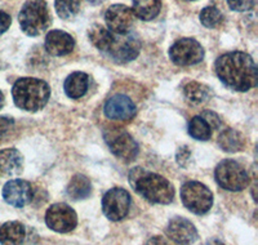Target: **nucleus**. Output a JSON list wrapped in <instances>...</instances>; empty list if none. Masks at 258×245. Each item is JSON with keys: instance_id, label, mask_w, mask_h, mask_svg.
<instances>
[{"instance_id": "f257e3e1", "label": "nucleus", "mask_w": 258, "mask_h": 245, "mask_svg": "<svg viewBox=\"0 0 258 245\" xmlns=\"http://www.w3.org/2000/svg\"><path fill=\"white\" fill-rule=\"evenodd\" d=\"M214 70L218 79L235 92H246L257 85V66L248 53L235 50L222 54L214 64Z\"/></svg>"}, {"instance_id": "f03ea898", "label": "nucleus", "mask_w": 258, "mask_h": 245, "mask_svg": "<svg viewBox=\"0 0 258 245\" xmlns=\"http://www.w3.org/2000/svg\"><path fill=\"white\" fill-rule=\"evenodd\" d=\"M133 190L154 204H169L174 199V187L167 178L144 168H135L129 173Z\"/></svg>"}, {"instance_id": "7ed1b4c3", "label": "nucleus", "mask_w": 258, "mask_h": 245, "mask_svg": "<svg viewBox=\"0 0 258 245\" xmlns=\"http://www.w3.org/2000/svg\"><path fill=\"white\" fill-rule=\"evenodd\" d=\"M12 96L18 108L35 112L47 105L50 89L44 80L35 79V78H22L13 85Z\"/></svg>"}, {"instance_id": "20e7f679", "label": "nucleus", "mask_w": 258, "mask_h": 245, "mask_svg": "<svg viewBox=\"0 0 258 245\" xmlns=\"http://www.w3.org/2000/svg\"><path fill=\"white\" fill-rule=\"evenodd\" d=\"M22 31L29 36H38L50 26L52 18L45 0H29L18 15Z\"/></svg>"}, {"instance_id": "39448f33", "label": "nucleus", "mask_w": 258, "mask_h": 245, "mask_svg": "<svg viewBox=\"0 0 258 245\" xmlns=\"http://www.w3.org/2000/svg\"><path fill=\"white\" fill-rule=\"evenodd\" d=\"M216 181L227 191H241L249 185V173L238 161L225 159L214 170Z\"/></svg>"}, {"instance_id": "423d86ee", "label": "nucleus", "mask_w": 258, "mask_h": 245, "mask_svg": "<svg viewBox=\"0 0 258 245\" xmlns=\"http://www.w3.org/2000/svg\"><path fill=\"white\" fill-rule=\"evenodd\" d=\"M182 203L190 212L203 216L213 205V195L208 187L197 181L186 182L181 189Z\"/></svg>"}, {"instance_id": "0eeeda50", "label": "nucleus", "mask_w": 258, "mask_h": 245, "mask_svg": "<svg viewBox=\"0 0 258 245\" xmlns=\"http://www.w3.org/2000/svg\"><path fill=\"white\" fill-rule=\"evenodd\" d=\"M110 151L124 161H131L138 155V145L128 132L121 129H110L103 135Z\"/></svg>"}, {"instance_id": "6e6552de", "label": "nucleus", "mask_w": 258, "mask_h": 245, "mask_svg": "<svg viewBox=\"0 0 258 245\" xmlns=\"http://www.w3.org/2000/svg\"><path fill=\"white\" fill-rule=\"evenodd\" d=\"M131 209V195L120 187H114L103 195L102 212L110 221H121Z\"/></svg>"}, {"instance_id": "1a4fd4ad", "label": "nucleus", "mask_w": 258, "mask_h": 245, "mask_svg": "<svg viewBox=\"0 0 258 245\" xmlns=\"http://www.w3.org/2000/svg\"><path fill=\"white\" fill-rule=\"evenodd\" d=\"M169 57L179 66H191L204 58V48L195 39H179L170 47Z\"/></svg>"}, {"instance_id": "9d476101", "label": "nucleus", "mask_w": 258, "mask_h": 245, "mask_svg": "<svg viewBox=\"0 0 258 245\" xmlns=\"http://www.w3.org/2000/svg\"><path fill=\"white\" fill-rule=\"evenodd\" d=\"M45 223L56 232H70L78 225L77 212L68 204H53L45 213Z\"/></svg>"}, {"instance_id": "9b49d317", "label": "nucleus", "mask_w": 258, "mask_h": 245, "mask_svg": "<svg viewBox=\"0 0 258 245\" xmlns=\"http://www.w3.org/2000/svg\"><path fill=\"white\" fill-rule=\"evenodd\" d=\"M141 49V43L133 34H123V35H115L111 45H110L107 53L110 54L114 61L119 64H125V62L133 61L140 53Z\"/></svg>"}, {"instance_id": "f8f14e48", "label": "nucleus", "mask_w": 258, "mask_h": 245, "mask_svg": "<svg viewBox=\"0 0 258 245\" xmlns=\"http://www.w3.org/2000/svg\"><path fill=\"white\" fill-rule=\"evenodd\" d=\"M135 17L132 9L123 4L111 6L105 13L106 25L115 35H123L129 32L135 24Z\"/></svg>"}, {"instance_id": "ddd939ff", "label": "nucleus", "mask_w": 258, "mask_h": 245, "mask_svg": "<svg viewBox=\"0 0 258 245\" xmlns=\"http://www.w3.org/2000/svg\"><path fill=\"white\" fill-rule=\"evenodd\" d=\"M167 236L174 242L181 245H190L198 240V230L192 222L182 217H174L168 222Z\"/></svg>"}, {"instance_id": "4468645a", "label": "nucleus", "mask_w": 258, "mask_h": 245, "mask_svg": "<svg viewBox=\"0 0 258 245\" xmlns=\"http://www.w3.org/2000/svg\"><path fill=\"white\" fill-rule=\"evenodd\" d=\"M136 105L129 97L124 94H115L105 103V115L111 120L128 121L136 115Z\"/></svg>"}, {"instance_id": "2eb2a0df", "label": "nucleus", "mask_w": 258, "mask_h": 245, "mask_svg": "<svg viewBox=\"0 0 258 245\" xmlns=\"http://www.w3.org/2000/svg\"><path fill=\"white\" fill-rule=\"evenodd\" d=\"M3 198L12 207L24 208L32 199L31 185L24 179H12L7 182L3 189Z\"/></svg>"}, {"instance_id": "dca6fc26", "label": "nucleus", "mask_w": 258, "mask_h": 245, "mask_svg": "<svg viewBox=\"0 0 258 245\" xmlns=\"http://www.w3.org/2000/svg\"><path fill=\"white\" fill-rule=\"evenodd\" d=\"M75 40L73 36L62 30H52L45 36V50L49 54L61 57L73 52Z\"/></svg>"}, {"instance_id": "f3484780", "label": "nucleus", "mask_w": 258, "mask_h": 245, "mask_svg": "<svg viewBox=\"0 0 258 245\" xmlns=\"http://www.w3.org/2000/svg\"><path fill=\"white\" fill-rule=\"evenodd\" d=\"M24 158L16 149H6L0 151V174L17 175L22 172Z\"/></svg>"}, {"instance_id": "a211bd4d", "label": "nucleus", "mask_w": 258, "mask_h": 245, "mask_svg": "<svg viewBox=\"0 0 258 245\" xmlns=\"http://www.w3.org/2000/svg\"><path fill=\"white\" fill-rule=\"evenodd\" d=\"M26 237V228L18 221L6 222L0 226V244L21 245Z\"/></svg>"}, {"instance_id": "6ab92c4d", "label": "nucleus", "mask_w": 258, "mask_h": 245, "mask_svg": "<svg viewBox=\"0 0 258 245\" xmlns=\"http://www.w3.org/2000/svg\"><path fill=\"white\" fill-rule=\"evenodd\" d=\"M64 92L70 98H80L87 93L89 88V78L84 73H73L64 80Z\"/></svg>"}, {"instance_id": "aec40b11", "label": "nucleus", "mask_w": 258, "mask_h": 245, "mask_svg": "<svg viewBox=\"0 0 258 245\" xmlns=\"http://www.w3.org/2000/svg\"><path fill=\"white\" fill-rule=\"evenodd\" d=\"M218 145L226 152H238L244 149L245 141L240 132L229 128L218 136Z\"/></svg>"}, {"instance_id": "412c9836", "label": "nucleus", "mask_w": 258, "mask_h": 245, "mask_svg": "<svg viewBox=\"0 0 258 245\" xmlns=\"http://www.w3.org/2000/svg\"><path fill=\"white\" fill-rule=\"evenodd\" d=\"M161 0H133V13L144 21H151L160 13Z\"/></svg>"}, {"instance_id": "4be33fe9", "label": "nucleus", "mask_w": 258, "mask_h": 245, "mask_svg": "<svg viewBox=\"0 0 258 245\" xmlns=\"http://www.w3.org/2000/svg\"><path fill=\"white\" fill-rule=\"evenodd\" d=\"M92 193V185L88 178L83 174H77L71 178L68 186V195L73 200H83L89 198Z\"/></svg>"}, {"instance_id": "5701e85b", "label": "nucleus", "mask_w": 258, "mask_h": 245, "mask_svg": "<svg viewBox=\"0 0 258 245\" xmlns=\"http://www.w3.org/2000/svg\"><path fill=\"white\" fill-rule=\"evenodd\" d=\"M88 36L91 43L94 47L98 48L100 50H105L107 52L111 45L112 40H114V34L111 31L103 27L102 25H93L91 29L88 30Z\"/></svg>"}, {"instance_id": "b1692460", "label": "nucleus", "mask_w": 258, "mask_h": 245, "mask_svg": "<svg viewBox=\"0 0 258 245\" xmlns=\"http://www.w3.org/2000/svg\"><path fill=\"white\" fill-rule=\"evenodd\" d=\"M183 96L191 103L200 105V103H204L206 101H208L211 98L212 92L207 85L202 84V83L190 82L183 88Z\"/></svg>"}, {"instance_id": "393cba45", "label": "nucleus", "mask_w": 258, "mask_h": 245, "mask_svg": "<svg viewBox=\"0 0 258 245\" xmlns=\"http://www.w3.org/2000/svg\"><path fill=\"white\" fill-rule=\"evenodd\" d=\"M212 131L208 122L204 120L203 116H195L191 119V121L188 122V135L191 136L195 140L199 141H207L211 138Z\"/></svg>"}, {"instance_id": "a878e982", "label": "nucleus", "mask_w": 258, "mask_h": 245, "mask_svg": "<svg viewBox=\"0 0 258 245\" xmlns=\"http://www.w3.org/2000/svg\"><path fill=\"white\" fill-rule=\"evenodd\" d=\"M223 15L216 7H206L200 12V22L208 29H216L223 24Z\"/></svg>"}, {"instance_id": "bb28decb", "label": "nucleus", "mask_w": 258, "mask_h": 245, "mask_svg": "<svg viewBox=\"0 0 258 245\" xmlns=\"http://www.w3.org/2000/svg\"><path fill=\"white\" fill-rule=\"evenodd\" d=\"M54 8L62 20H71L79 12V3L78 0H56L54 2Z\"/></svg>"}, {"instance_id": "cd10ccee", "label": "nucleus", "mask_w": 258, "mask_h": 245, "mask_svg": "<svg viewBox=\"0 0 258 245\" xmlns=\"http://www.w3.org/2000/svg\"><path fill=\"white\" fill-rule=\"evenodd\" d=\"M230 8L236 12H248L252 11L255 4V0H227Z\"/></svg>"}, {"instance_id": "c85d7f7f", "label": "nucleus", "mask_w": 258, "mask_h": 245, "mask_svg": "<svg viewBox=\"0 0 258 245\" xmlns=\"http://www.w3.org/2000/svg\"><path fill=\"white\" fill-rule=\"evenodd\" d=\"M15 121L11 117L7 116H0V142L6 140L8 135L12 132Z\"/></svg>"}, {"instance_id": "c756f323", "label": "nucleus", "mask_w": 258, "mask_h": 245, "mask_svg": "<svg viewBox=\"0 0 258 245\" xmlns=\"http://www.w3.org/2000/svg\"><path fill=\"white\" fill-rule=\"evenodd\" d=\"M200 116L204 117V120L208 122L212 129H216V128H218V127H220V124H221L220 117L217 116V114H214L213 111H204V112H203Z\"/></svg>"}, {"instance_id": "7c9ffc66", "label": "nucleus", "mask_w": 258, "mask_h": 245, "mask_svg": "<svg viewBox=\"0 0 258 245\" xmlns=\"http://www.w3.org/2000/svg\"><path fill=\"white\" fill-rule=\"evenodd\" d=\"M11 24H12V18H11V16H9L8 13L3 12V11H0V35L4 34V32L9 29Z\"/></svg>"}, {"instance_id": "2f4dec72", "label": "nucleus", "mask_w": 258, "mask_h": 245, "mask_svg": "<svg viewBox=\"0 0 258 245\" xmlns=\"http://www.w3.org/2000/svg\"><path fill=\"white\" fill-rule=\"evenodd\" d=\"M176 159L177 161H178L179 165L185 166L187 160L190 159V150H188L187 147H182V149H179V151L177 152Z\"/></svg>"}, {"instance_id": "473e14b6", "label": "nucleus", "mask_w": 258, "mask_h": 245, "mask_svg": "<svg viewBox=\"0 0 258 245\" xmlns=\"http://www.w3.org/2000/svg\"><path fill=\"white\" fill-rule=\"evenodd\" d=\"M207 245H225V244L218 239H211L208 242H207Z\"/></svg>"}, {"instance_id": "72a5a7b5", "label": "nucleus", "mask_w": 258, "mask_h": 245, "mask_svg": "<svg viewBox=\"0 0 258 245\" xmlns=\"http://www.w3.org/2000/svg\"><path fill=\"white\" fill-rule=\"evenodd\" d=\"M85 2H88L89 4H93V6H98V4H101L105 0H85Z\"/></svg>"}, {"instance_id": "f704fd0d", "label": "nucleus", "mask_w": 258, "mask_h": 245, "mask_svg": "<svg viewBox=\"0 0 258 245\" xmlns=\"http://www.w3.org/2000/svg\"><path fill=\"white\" fill-rule=\"evenodd\" d=\"M4 106V94L3 92L0 91V110H2V107Z\"/></svg>"}, {"instance_id": "c9c22d12", "label": "nucleus", "mask_w": 258, "mask_h": 245, "mask_svg": "<svg viewBox=\"0 0 258 245\" xmlns=\"http://www.w3.org/2000/svg\"><path fill=\"white\" fill-rule=\"evenodd\" d=\"M161 245H167V244H165V242H163V244H161Z\"/></svg>"}]
</instances>
